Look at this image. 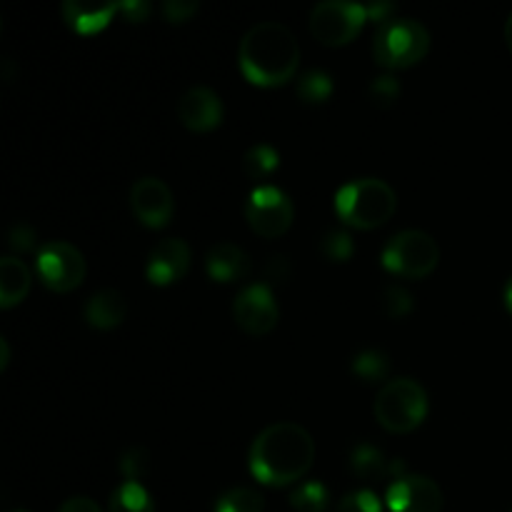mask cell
I'll list each match as a JSON object with an SVG mask.
<instances>
[{
	"label": "cell",
	"instance_id": "obj_1",
	"mask_svg": "<svg viewBox=\"0 0 512 512\" xmlns=\"http://www.w3.org/2000/svg\"><path fill=\"white\" fill-rule=\"evenodd\" d=\"M315 440L295 423L268 425L250 448V473L265 485H290L313 468Z\"/></svg>",
	"mask_w": 512,
	"mask_h": 512
},
{
	"label": "cell",
	"instance_id": "obj_2",
	"mask_svg": "<svg viewBox=\"0 0 512 512\" xmlns=\"http://www.w3.org/2000/svg\"><path fill=\"white\" fill-rule=\"evenodd\" d=\"M240 70L253 85L273 88L288 83L300 63V45L283 23H258L243 35L238 50Z\"/></svg>",
	"mask_w": 512,
	"mask_h": 512
},
{
	"label": "cell",
	"instance_id": "obj_3",
	"mask_svg": "<svg viewBox=\"0 0 512 512\" xmlns=\"http://www.w3.org/2000/svg\"><path fill=\"white\" fill-rule=\"evenodd\" d=\"M398 208L395 190L380 178H358L335 193V213L350 228L373 230L388 223Z\"/></svg>",
	"mask_w": 512,
	"mask_h": 512
},
{
	"label": "cell",
	"instance_id": "obj_4",
	"mask_svg": "<svg viewBox=\"0 0 512 512\" xmlns=\"http://www.w3.org/2000/svg\"><path fill=\"white\" fill-rule=\"evenodd\" d=\"M375 420L388 433H410L428 418V393L413 378H395L375 395Z\"/></svg>",
	"mask_w": 512,
	"mask_h": 512
},
{
	"label": "cell",
	"instance_id": "obj_5",
	"mask_svg": "<svg viewBox=\"0 0 512 512\" xmlns=\"http://www.w3.org/2000/svg\"><path fill=\"white\" fill-rule=\"evenodd\" d=\"M430 50V33L420 20L390 18L378 25L373 55L383 68L400 70L420 63Z\"/></svg>",
	"mask_w": 512,
	"mask_h": 512
},
{
	"label": "cell",
	"instance_id": "obj_6",
	"mask_svg": "<svg viewBox=\"0 0 512 512\" xmlns=\"http://www.w3.org/2000/svg\"><path fill=\"white\" fill-rule=\"evenodd\" d=\"M440 263V248L423 230H403L383 248V268L400 278H428Z\"/></svg>",
	"mask_w": 512,
	"mask_h": 512
},
{
	"label": "cell",
	"instance_id": "obj_7",
	"mask_svg": "<svg viewBox=\"0 0 512 512\" xmlns=\"http://www.w3.org/2000/svg\"><path fill=\"white\" fill-rule=\"evenodd\" d=\"M365 20H370L368 5L325 0L310 13V33L323 45H345L363 30Z\"/></svg>",
	"mask_w": 512,
	"mask_h": 512
},
{
	"label": "cell",
	"instance_id": "obj_8",
	"mask_svg": "<svg viewBox=\"0 0 512 512\" xmlns=\"http://www.w3.org/2000/svg\"><path fill=\"white\" fill-rule=\"evenodd\" d=\"M293 218V200L275 185H260L245 200V220L260 238H280L288 233Z\"/></svg>",
	"mask_w": 512,
	"mask_h": 512
},
{
	"label": "cell",
	"instance_id": "obj_9",
	"mask_svg": "<svg viewBox=\"0 0 512 512\" xmlns=\"http://www.w3.org/2000/svg\"><path fill=\"white\" fill-rule=\"evenodd\" d=\"M40 280L55 293H70L85 280V258L75 245L65 240H50L38 250L35 258Z\"/></svg>",
	"mask_w": 512,
	"mask_h": 512
},
{
	"label": "cell",
	"instance_id": "obj_10",
	"mask_svg": "<svg viewBox=\"0 0 512 512\" xmlns=\"http://www.w3.org/2000/svg\"><path fill=\"white\" fill-rule=\"evenodd\" d=\"M233 318L238 328L248 335H255V338L268 335L280 320V308L275 303L273 290L265 283H255L240 290L233 303Z\"/></svg>",
	"mask_w": 512,
	"mask_h": 512
},
{
	"label": "cell",
	"instance_id": "obj_11",
	"mask_svg": "<svg viewBox=\"0 0 512 512\" xmlns=\"http://www.w3.org/2000/svg\"><path fill=\"white\" fill-rule=\"evenodd\" d=\"M390 512H440L443 490L428 475H403L385 493Z\"/></svg>",
	"mask_w": 512,
	"mask_h": 512
},
{
	"label": "cell",
	"instance_id": "obj_12",
	"mask_svg": "<svg viewBox=\"0 0 512 512\" xmlns=\"http://www.w3.org/2000/svg\"><path fill=\"white\" fill-rule=\"evenodd\" d=\"M130 208L135 218L148 228H165L175 213V200L163 180L148 175V178L135 180L130 190Z\"/></svg>",
	"mask_w": 512,
	"mask_h": 512
},
{
	"label": "cell",
	"instance_id": "obj_13",
	"mask_svg": "<svg viewBox=\"0 0 512 512\" xmlns=\"http://www.w3.org/2000/svg\"><path fill=\"white\" fill-rule=\"evenodd\" d=\"M178 118L188 130L208 133L223 123V100L208 85H195L180 95Z\"/></svg>",
	"mask_w": 512,
	"mask_h": 512
},
{
	"label": "cell",
	"instance_id": "obj_14",
	"mask_svg": "<svg viewBox=\"0 0 512 512\" xmlns=\"http://www.w3.org/2000/svg\"><path fill=\"white\" fill-rule=\"evenodd\" d=\"M190 268V248L180 238H165L150 250L145 275L153 285H170L183 278Z\"/></svg>",
	"mask_w": 512,
	"mask_h": 512
},
{
	"label": "cell",
	"instance_id": "obj_15",
	"mask_svg": "<svg viewBox=\"0 0 512 512\" xmlns=\"http://www.w3.org/2000/svg\"><path fill=\"white\" fill-rule=\"evenodd\" d=\"M205 270L215 283H235L245 280L253 270L250 255L235 243H218L205 255Z\"/></svg>",
	"mask_w": 512,
	"mask_h": 512
},
{
	"label": "cell",
	"instance_id": "obj_16",
	"mask_svg": "<svg viewBox=\"0 0 512 512\" xmlns=\"http://www.w3.org/2000/svg\"><path fill=\"white\" fill-rule=\"evenodd\" d=\"M350 468L365 483H383V480H398L403 478L405 465L403 460H388L383 455V450H378L375 445H358L350 455Z\"/></svg>",
	"mask_w": 512,
	"mask_h": 512
},
{
	"label": "cell",
	"instance_id": "obj_17",
	"mask_svg": "<svg viewBox=\"0 0 512 512\" xmlns=\"http://www.w3.org/2000/svg\"><path fill=\"white\" fill-rule=\"evenodd\" d=\"M115 13H120V3H78V0L63 3L65 23L80 35H93L103 30Z\"/></svg>",
	"mask_w": 512,
	"mask_h": 512
},
{
	"label": "cell",
	"instance_id": "obj_18",
	"mask_svg": "<svg viewBox=\"0 0 512 512\" xmlns=\"http://www.w3.org/2000/svg\"><path fill=\"white\" fill-rule=\"evenodd\" d=\"M128 315V303L118 290H100V293L90 295L88 303L83 305L85 323L93 325L98 330L118 328Z\"/></svg>",
	"mask_w": 512,
	"mask_h": 512
},
{
	"label": "cell",
	"instance_id": "obj_19",
	"mask_svg": "<svg viewBox=\"0 0 512 512\" xmlns=\"http://www.w3.org/2000/svg\"><path fill=\"white\" fill-rule=\"evenodd\" d=\"M30 283H33V275L23 260L15 255L0 260V308L8 310L23 303L25 295L30 293Z\"/></svg>",
	"mask_w": 512,
	"mask_h": 512
},
{
	"label": "cell",
	"instance_id": "obj_20",
	"mask_svg": "<svg viewBox=\"0 0 512 512\" xmlns=\"http://www.w3.org/2000/svg\"><path fill=\"white\" fill-rule=\"evenodd\" d=\"M110 512H155V503L143 483H128L113 490L110 495Z\"/></svg>",
	"mask_w": 512,
	"mask_h": 512
},
{
	"label": "cell",
	"instance_id": "obj_21",
	"mask_svg": "<svg viewBox=\"0 0 512 512\" xmlns=\"http://www.w3.org/2000/svg\"><path fill=\"white\" fill-rule=\"evenodd\" d=\"M278 165H280V155L278 150L270 148V145H253L243 158L245 175L253 180L270 178V175L278 170Z\"/></svg>",
	"mask_w": 512,
	"mask_h": 512
},
{
	"label": "cell",
	"instance_id": "obj_22",
	"mask_svg": "<svg viewBox=\"0 0 512 512\" xmlns=\"http://www.w3.org/2000/svg\"><path fill=\"white\" fill-rule=\"evenodd\" d=\"M353 373L363 383H380L390 373L388 355L380 353V350H363V353H358L353 358Z\"/></svg>",
	"mask_w": 512,
	"mask_h": 512
},
{
	"label": "cell",
	"instance_id": "obj_23",
	"mask_svg": "<svg viewBox=\"0 0 512 512\" xmlns=\"http://www.w3.org/2000/svg\"><path fill=\"white\" fill-rule=\"evenodd\" d=\"M298 95L310 105L325 103L333 95V78L325 70H308L298 80Z\"/></svg>",
	"mask_w": 512,
	"mask_h": 512
},
{
	"label": "cell",
	"instance_id": "obj_24",
	"mask_svg": "<svg viewBox=\"0 0 512 512\" xmlns=\"http://www.w3.org/2000/svg\"><path fill=\"white\" fill-rule=\"evenodd\" d=\"M328 500V488L323 483H315V480L298 485L290 495V505L298 512H325L328 510Z\"/></svg>",
	"mask_w": 512,
	"mask_h": 512
},
{
	"label": "cell",
	"instance_id": "obj_25",
	"mask_svg": "<svg viewBox=\"0 0 512 512\" xmlns=\"http://www.w3.org/2000/svg\"><path fill=\"white\" fill-rule=\"evenodd\" d=\"M263 495L250 488H233L223 493L215 503V512H263Z\"/></svg>",
	"mask_w": 512,
	"mask_h": 512
},
{
	"label": "cell",
	"instance_id": "obj_26",
	"mask_svg": "<svg viewBox=\"0 0 512 512\" xmlns=\"http://www.w3.org/2000/svg\"><path fill=\"white\" fill-rule=\"evenodd\" d=\"M318 248H320V255H323L325 260H330V263H348V260L353 258L355 245L348 230L333 228L320 238Z\"/></svg>",
	"mask_w": 512,
	"mask_h": 512
},
{
	"label": "cell",
	"instance_id": "obj_27",
	"mask_svg": "<svg viewBox=\"0 0 512 512\" xmlns=\"http://www.w3.org/2000/svg\"><path fill=\"white\" fill-rule=\"evenodd\" d=\"M380 308H383V313L388 315V318L400 320L413 310V295H410L403 285L390 283L385 285L383 293H380Z\"/></svg>",
	"mask_w": 512,
	"mask_h": 512
},
{
	"label": "cell",
	"instance_id": "obj_28",
	"mask_svg": "<svg viewBox=\"0 0 512 512\" xmlns=\"http://www.w3.org/2000/svg\"><path fill=\"white\" fill-rule=\"evenodd\" d=\"M120 473L125 475L128 483H140V480L148 475L150 470V453L145 448H130L120 455V463H118Z\"/></svg>",
	"mask_w": 512,
	"mask_h": 512
},
{
	"label": "cell",
	"instance_id": "obj_29",
	"mask_svg": "<svg viewBox=\"0 0 512 512\" xmlns=\"http://www.w3.org/2000/svg\"><path fill=\"white\" fill-rule=\"evenodd\" d=\"M368 93L375 105H380V108H390V105L400 98L403 90H400V83L393 78V75H380V78H375L373 83H370Z\"/></svg>",
	"mask_w": 512,
	"mask_h": 512
},
{
	"label": "cell",
	"instance_id": "obj_30",
	"mask_svg": "<svg viewBox=\"0 0 512 512\" xmlns=\"http://www.w3.org/2000/svg\"><path fill=\"white\" fill-rule=\"evenodd\" d=\"M335 512H383V505H380V498L373 490H355V493L345 495L340 500Z\"/></svg>",
	"mask_w": 512,
	"mask_h": 512
},
{
	"label": "cell",
	"instance_id": "obj_31",
	"mask_svg": "<svg viewBox=\"0 0 512 512\" xmlns=\"http://www.w3.org/2000/svg\"><path fill=\"white\" fill-rule=\"evenodd\" d=\"M200 10V5L195 0H168L163 3V15L168 23H185V20L193 18Z\"/></svg>",
	"mask_w": 512,
	"mask_h": 512
},
{
	"label": "cell",
	"instance_id": "obj_32",
	"mask_svg": "<svg viewBox=\"0 0 512 512\" xmlns=\"http://www.w3.org/2000/svg\"><path fill=\"white\" fill-rule=\"evenodd\" d=\"M8 245L13 250H20V253H25V250H33L35 248V230L25 223L13 225L8 233Z\"/></svg>",
	"mask_w": 512,
	"mask_h": 512
},
{
	"label": "cell",
	"instance_id": "obj_33",
	"mask_svg": "<svg viewBox=\"0 0 512 512\" xmlns=\"http://www.w3.org/2000/svg\"><path fill=\"white\" fill-rule=\"evenodd\" d=\"M120 13L130 23H145L150 18V13H153V5L145 3V0H128V3H120Z\"/></svg>",
	"mask_w": 512,
	"mask_h": 512
},
{
	"label": "cell",
	"instance_id": "obj_34",
	"mask_svg": "<svg viewBox=\"0 0 512 512\" xmlns=\"http://www.w3.org/2000/svg\"><path fill=\"white\" fill-rule=\"evenodd\" d=\"M288 278H290L288 260L280 258V255L270 258V263L265 265V285L270 288V283H285Z\"/></svg>",
	"mask_w": 512,
	"mask_h": 512
},
{
	"label": "cell",
	"instance_id": "obj_35",
	"mask_svg": "<svg viewBox=\"0 0 512 512\" xmlns=\"http://www.w3.org/2000/svg\"><path fill=\"white\" fill-rule=\"evenodd\" d=\"M58 512H100L98 503L90 498H70L60 505Z\"/></svg>",
	"mask_w": 512,
	"mask_h": 512
},
{
	"label": "cell",
	"instance_id": "obj_36",
	"mask_svg": "<svg viewBox=\"0 0 512 512\" xmlns=\"http://www.w3.org/2000/svg\"><path fill=\"white\" fill-rule=\"evenodd\" d=\"M8 363H10V345L8 340L0 338V370L8 368Z\"/></svg>",
	"mask_w": 512,
	"mask_h": 512
},
{
	"label": "cell",
	"instance_id": "obj_37",
	"mask_svg": "<svg viewBox=\"0 0 512 512\" xmlns=\"http://www.w3.org/2000/svg\"><path fill=\"white\" fill-rule=\"evenodd\" d=\"M503 298H505V308H508V313L512 315V278L508 280V283H505Z\"/></svg>",
	"mask_w": 512,
	"mask_h": 512
},
{
	"label": "cell",
	"instance_id": "obj_38",
	"mask_svg": "<svg viewBox=\"0 0 512 512\" xmlns=\"http://www.w3.org/2000/svg\"><path fill=\"white\" fill-rule=\"evenodd\" d=\"M505 43H508V48H510V53H512V13H510L508 23H505Z\"/></svg>",
	"mask_w": 512,
	"mask_h": 512
},
{
	"label": "cell",
	"instance_id": "obj_39",
	"mask_svg": "<svg viewBox=\"0 0 512 512\" xmlns=\"http://www.w3.org/2000/svg\"><path fill=\"white\" fill-rule=\"evenodd\" d=\"M18 512H23V510H18Z\"/></svg>",
	"mask_w": 512,
	"mask_h": 512
},
{
	"label": "cell",
	"instance_id": "obj_40",
	"mask_svg": "<svg viewBox=\"0 0 512 512\" xmlns=\"http://www.w3.org/2000/svg\"><path fill=\"white\" fill-rule=\"evenodd\" d=\"M510 512H512V510H510Z\"/></svg>",
	"mask_w": 512,
	"mask_h": 512
}]
</instances>
